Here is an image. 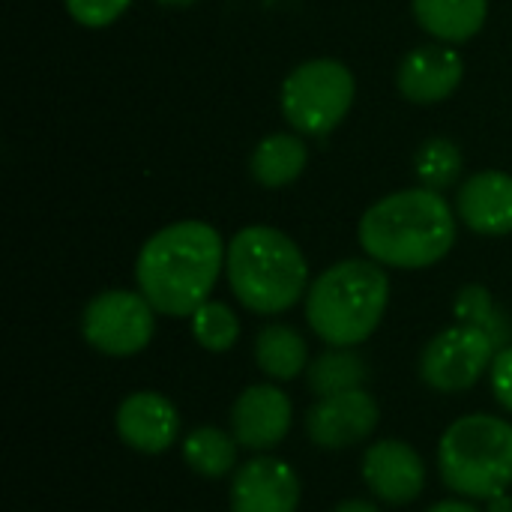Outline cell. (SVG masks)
I'll return each instance as SVG.
<instances>
[{
  "instance_id": "cell-11",
  "label": "cell",
  "mask_w": 512,
  "mask_h": 512,
  "mask_svg": "<svg viewBox=\"0 0 512 512\" xmlns=\"http://www.w3.org/2000/svg\"><path fill=\"white\" fill-rule=\"evenodd\" d=\"M366 486L387 504H411L426 486V465L420 453L405 441H378L363 456Z\"/></svg>"
},
{
  "instance_id": "cell-17",
  "label": "cell",
  "mask_w": 512,
  "mask_h": 512,
  "mask_svg": "<svg viewBox=\"0 0 512 512\" xmlns=\"http://www.w3.org/2000/svg\"><path fill=\"white\" fill-rule=\"evenodd\" d=\"M306 162H309V147L303 144V138L288 135V132H276V135H267L255 144L252 159H249V171H252V180L258 186L282 189L303 174Z\"/></svg>"
},
{
  "instance_id": "cell-26",
  "label": "cell",
  "mask_w": 512,
  "mask_h": 512,
  "mask_svg": "<svg viewBox=\"0 0 512 512\" xmlns=\"http://www.w3.org/2000/svg\"><path fill=\"white\" fill-rule=\"evenodd\" d=\"M426 512H480L474 504H468V501H441V504H435V507H429Z\"/></svg>"
},
{
  "instance_id": "cell-16",
  "label": "cell",
  "mask_w": 512,
  "mask_h": 512,
  "mask_svg": "<svg viewBox=\"0 0 512 512\" xmlns=\"http://www.w3.org/2000/svg\"><path fill=\"white\" fill-rule=\"evenodd\" d=\"M411 6L420 27L450 45L474 39L489 15V0H411Z\"/></svg>"
},
{
  "instance_id": "cell-12",
  "label": "cell",
  "mask_w": 512,
  "mask_h": 512,
  "mask_svg": "<svg viewBox=\"0 0 512 512\" xmlns=\"http://www.w3.org/2000/svg\"><path fill=\"white\" fill-rule=\"evenodd\" d=\"M465 78V60L447 42L414 48L396 72L399 93L417 105H435L456 93Z\"/></svg>"
},
{
  "instance_id": "cell-4",
  "label": "cell",
  "mask_w": 512,
  "mask_h": 512,
  "mask_svg": "<svg viewBox=\"0 0 512 512\" xmlns=\"http://www.w3.org/2000/svg\"><path fill=\"white\" fill-rule=\"evenodd\" d=\"M390 279L378 261H339L306 291V321L333 348L366 342L384 321Z\"/></svg>"
},
{
  "instance_id": "cell-5",
  "label": "cell",
  "mask_w": 512,
  "mask_h": 512,
  "mask_svg": "<svg viewBox=\"0 0 512 512\" xmlns=\"http://www.w3.org/2000/svg\"><path fill=\"white\" fill-rule=\"evenodd\" d=\"M444 483L465 498L489 501L512 486V423L489 414L456 420L438 444Z\"/></svg>"
},
{
  "instance_id": "cell-24",
  "label": "cell",
  "mask_w": 512,
  "mask_h": 512,
  "mask_svg": "<svg viewBox=\"0 0 512 512\" xmlns=\"http://www.w3.org/2000/svg\"><path fill=\"white\" fill-rule=\"evenodd\" d=\"M132 0H63L66 12L90 30H102L108 24H114Z\"/></svg>"
},
{
  "instance_id": "cell-25",
  "label": "cell",
  "mask_w": 512,
  "mask_h": 512,
  "mask_svg": "<svg viewBox=\"0 0 512 512\" xmlns=\"http://www.w3.org/2000/svg\"><path fill=\"white\" fill-rule=\"evenodd\" d=\"M492 390L498 402L512 414V345L501 348L492 363Z\"/></svg>"
},
{
  "instance_id": "cell-19",
  "label": "cell",
  "mask_w": 512,
  "mask_h": 512,
  "mask_svg": "<svg viewBox=\"0 0 512 512\" xmlns=\"http://www.w3.org/2000/svg\"><path fill=\"white\" fill-rule=\"evenodd\" d=\"M309 372V390L324 396L348 393V390H363L369 378V366L360 354L345 351V348H330L321 357L312 360Z\"/></svg>"
},
{
  "instance_id": "cell-7",
  "label": "cell",
  "mask_w": 512,
  "mask_h": 512,
  "mask_svg": "<svg viewBox=\"0 0 512 512\" xmlns=\"http://www.w3.org/2000/svg\"><path fill=\"white\" fill-rule=\"evenodd\" d=\"M156 309L141 291L111 288L96 294L81 315V333L90 348L108 357H132L144 351L156 330Z\"/></svg>"
},
{
  "instance_id": "cell-18",
  "label": "cell",
  "mask_w": 512,
  "mask_h": 512,
  "mask_svg": "<svg viewBox=\"0 0 512 512\" xmlns=\"http://www.w3.org/2000/svg\"><path fill=\"white\" fill-rule=\"evenodd\" d=\"M255 360L261 372L276 381H294L309 369V345L288 324H270L255 339Z\"/></svg>"
},
{
  "instance_id": "cell-10",
  "label": "cell",
  "mask_w": 512,
  "mask_h": 512,
  "mask_svg": "<svg viewBox=\"0 0 512 512\" xmlns=\"http://www.w3.org/2000/svg\"><path fill=\"white\" fill-rule=\"evenodd\" d=\"M300 477L276 456H258L237 468L231 483V512H297Z\"/></svg>"
},
{
  "instance_id": "cell-15",
  "label": "cell",
  "mask_w": 512,
  "mask_h": 512,
  "mask_svg": "<svg viewBox=\"0 0 512 512\" xmlns=\"http://www.w3.org/2000/svg\"><path fill=\"white\" fill-rule=\"evenodd\" d=\"M459 216L462 222L486 237H504L512 231V174L507 171H480L468 177L459 189Z\"/></svg>"
},
{
  "instance_id": "cell-9",
  "label": "cell",
  "mask_w": 512,
  "mask_h": 512,
  "mask_svg": "<svg viewBox=\"0 0 512 512\" xmlns=\"http://www.w3.org/2000/svg\"><path fill=\"white\" fill-rule=\"evenodd\" d=\"M378 426V402L366 390H348L318 399L306 414V432L321 450H348L366 441Z\"/></svg>"
},
{
  "instance_id": "cell-28",
  "label": "cell",
  "mask_w": 512,
  "mask_h": 512,
  "mask_svg": "<svg viewBox=\"0 0 512 512\" xmlns=\"http://www.w3.org/2000/svg\"><path fill=\"white\" fill-rule=\"evenodd\" d=\"M489 507H486V512H512V498L504 492V495H495V498H489L486 501Z\"/></svg>"
},
{
  "instance_id": "cell-3",
  "label": "cell",
  "mask_w": 512,
  "mask_h": 512,
  "mask_svg": "<svg viewBox=\"0 0 512 512\" xmlns=\"http://www.w3.org/2000/svg\"><path fill=\"white\" fill-rule=\"evenodd\" d=\"M225 270L234 297L258 315L288 312L309 288V267L300 246L270 225L237 231L228 243Z\"/></svg>"
},
{
  "instance_id": "cell-1",
  "label": "cell",
  "mask_w": 512,
  "mask_h": 512,
  "mask_svg": "<svg viewBox=\"0 0 512 512\" xmlns=\"http://www.w3.org/2000/svg\"><path fill=\"white\" fill-rule=\"evenodd\" d=\"M228 249L213 225L186 219L156 231L138 252L135 279L150 306L171 318H192L210 300Z\"/></svg>"
},
{
  "instance_id": "cell-2",
  "label": "cell",
  "mask_w": 512,
  "mask_h": 512,
  "mask_svg": "<svg viewBox=\"0 0 512 512\" xmlns=\"http://www.w3.org/2000/svg\"><path fill=\"white\" fill-rule=\"evenodd\" d=\"M360 246L378 264L423 270L456 246V216L435 189H402L372 204L360 219Z\"/></svg>"
},
{
  "instance_id": "cell-23",
  "label": "cell",
  "mask_w": 512,
  "mask_h": 512,
  "mask_svg": "<svg viewBox=\"0 0 512 512\" xmlns=\"http://www.w3.org/2000/svg\"><path fill=\"white\" fill-rule=\"evenodd\" d=\"M456 318L462 324H474V327H483L495 342L498 348H504L507 342V327L501 324V318L495 315V306H492V294L483 288V285H465L459 294H456Z\"/></svg>"
},
{
  "instance_id": "cell-27",
  "label": "cell",
  "mask_w": 512,
  "mask_h": 512,
  "mask_svg": "<svg viewBox=\"0 0 512 512\" xmlns=\"http://www.w3.org/2000/svg\"><path fill=\"white\" fill-rule=\"evenodd\" d=\"M333 512H381L375 504H369V501H345V504H339Z\"/></svg>"
},
{
  "instance_id": "cell-6",
  "label": "cell",
  "mask_w": 512,
  "mask_h": 512,
  "mask_svg": "<svg viewBox=\"0 0 512 512\" xmlns=\"http://www.w3.org/2000/svg\"><path fill=\"white\" fill-rule=\"evenodd\" d=\"M357 81L333 57L300 63L282 84V114L303 135L333 132L351 111Z\"/></svg>"
},
{
  "instance_id": "cell-8",
  "label": "cell",
  "mask_w": 512,
  "mask_h": 512,
  "mask_svg": "<svg viewBox=\"0 0 512 512\" xmlns=\"http://www.w3.org/2000/svg\"><path fill=\"white\" fill-rule=\"evenodd\" d=\"M498 342L474 324L441 330L420 357L423 381L438 393H459L474 387L486 369H492Z\"/></svg>"
},
{
  "instance_id": "cell-29",
  "label": "cell",
  "mask_w": 512,
  "mask_h": 512,
  "mask_svg": "<svg viewBox=\"0 0 512 512\" xmlns=\"http://www.w3.org/2000/svg\"><path fill=\"white\" fill-rule=\"evenodd\" d=\"M162 6H192V3H198V0H159Z\"/></svg>"
},
{
  "instance_id": "cell-13",
  "label": "cell",
  "mask_w": 512,
  "mask_h": 512,
  "mask_svg": "<svg viewBox=\"0 0 512 512\" xmlns=\"http://www.w3.org/2000/svg\"><path fill=\"white\" fill-rule=\"evenodd\" d=\"M291 429V402L279 387L255 384L231 408V432L246 450H273Z\"/></svg>"
},
{
  "instance_id": "cell-22",
  "label": "cell",
  "mask_w": 512,
  "mask_h": 512,
  "mask_svg": "<svg viewBox=\"0 0 512 512\" xmlns=\"http://www.w3.org/2000/svg\"><path fill=\"white\" fill-rule=\"evenodd\" d=\"M192 336L207 351H216V354L231 351L240 339V318L228 303L207 300L192 315Z\"/></svg>"
},
{
  "instance_id": "cell-21",
  "label": "cell",
  "mask_w": 512,
  "mask_h": 512,
  "mask_svg": "<svg viewBox=\"0 0 512 512\" xmlns=\"http://www.w3.org/2000/svg\"><path fill=\"white\" fill-rule=\"evenodd\" d=\"M414 171L426 189L444 192L462 174V150L450 138H429L414 156Z\"/></svg>"
},
{
  "instance_id": "cell-14",
  "label": "cell",
  "mask_w": 512,
  "mask_h": 512,
  "mask_svg": "<svg viewBox=\"0 0 512 512\" xmlns=\"http://www.w3.org/2000/svg\"><path fill=\"white\" fill-rule=\"evenodd\" d=\"M180 432L177 408L153 390L132 393L117 408V435L138 453L156 456L165 453Z\"/></svg>"
},
{
  "instance_id": "cell-20",
  "label": "cell",
  "mask_w": 512,
  "mask_h": 512,
  "mask_svg": "<svg viewBox=\"0 0 512 512\" xmlns=\"http://www.w3.org/2000/svg\"><path fill=\"white\" fill-rule=\"evenodd\" d=\"M237 447L240 444L234 435L213 426H201L183 441V459L195 474L219 480L237 468Z\"/></svg>"
}]
</instances>
